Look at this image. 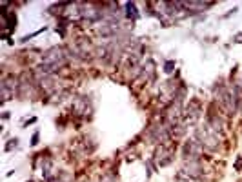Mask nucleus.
<instances>
[{"label": "nucleus", "instance_id": "nucleus-1", "mask_svg": "<svg viewBox=\"0 0 242 182\" xmlns=\"http://www.w3.org/2000/svg\"><path fill=\"white\" fill-rule=\"evenodd\" d=\"M37 140H38V133L33 135V142H31V144H37Z\"/></svg>", "mask_w": 242, "mask_h": 182}]
</instances>
